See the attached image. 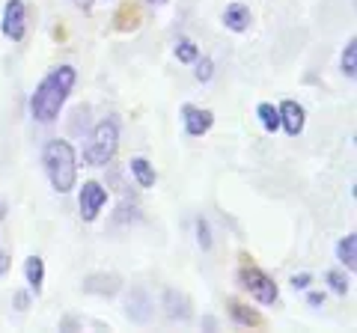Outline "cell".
I'll list each match as a JSON object with an SVG mask.
<instances>
[{
	"label": "cell",
	"mask_w": 357,
	"mask_h": 333,
	"mask_svg": "<svg viewBox=\"0 0 357 333\" xmlns=\"http://www.w3.org/2000/svg\"><path fill=\"white\" fill-rule=\"evenodd\" d=\"M197 54H199V51H197V45H194L191 39H185V36H182V39L176 42V57H178V63H194V60H197Z\"/></svg>",
	"instance_id": "d6986e66"
},
{
	"label": "cell",
	"mask_w": 357,
	"mask_h": 333,
	"mask_svg": "<svg viewBox=\"0 0 357 333\" xmlns=\"http://www.w3.org/2000/svg\"><path fill=\"white\" fill-rule=\"evenodd\" d=\"M119 149V122L116 119H102L89 134V143L84 149V161L89 166H105L114 161V155Z\"/></svg>",
	"instance_id": "3957f363"
},
{
	"label": "cell",
	"mask_w": 357,
	"mask_h": 333,
	"mask_svg": "<svg viewBox=\"0 0 357 333\" xmlns=\"http://www.w3.org/2000/svg\"><path fill=\"white\" fill-rule=\"evenodd\" d=\"M6 271H9V256L0 250V274H6Z\"/></svg>",
	"instance_id": "484cf974"
},
{
	"label": "cell",
	"mask_w": 357,
	"mask_h": 333,
	"mask_svg": "<svg viewBox=\"0 0 357 333\" xmlns=\"http://www.w3.org/2000/svg\"><path fill=\"white\" fill-rule=\"evenodd\" d=\"M337 259L340 265H345L349 271L357 268V235L351 232V235H345L340 244H337Z\"/></svg>",
	"instance_id": "4fadbf2b"
},
{
	"label": "cell",
	"mask_w": 357,
	"mask_h": 333,
	"mask_svg": "<svg viewBox=\"0 0 357 333\" xmlns=\"http://www.w3.org/2000/svg\"><path fill=\"white\" fill-rule=\"evenodd\" d=\"M77 81V72L72 65H57V69H51L48 75L39 81L36 93L30 95V114L36 122L42 125H51L54 119L60 116L63 104L69 102V93Z\"/></svg>",
	"instance_id": "6da1fadb"
},
{
	"label": "cell",
	"mask_w": 357,
	"mask_h": 333,
	"mask_svg": "<svg viewBox=\"0 0 357 333\" xmlns=\"http://www.w3.org/2000/svg\"><path fill=\"white\" fill-rule=\"evenodd\" d=\"M277 110H280V128H286L289 137H298L301 131H304V107L289 98V102H283Z\"/></svg>",
	"instance_id": "ba28073f"
},
{
	"label": "cell",
	"mask_w": 357,
	"mask_h": 333,
	"mask_svg": "<svg viewBox=\"0 0 357 333\" xmlns=\"http://www.w3.org/2000/svg\"><path fill=\"white\" fill-rule=\"evenodd\" d=\"M143 3H152V6H164L167 0H143Z\"/></svg>",
	"instance_id": "83f0119b"
},
{
	"label": "cell",
	"mask_w": 357,
	"mask_h": 333,
	"mask_svg": "<svg viewBox=\"0 0 357 333\" xmlns=\"http://www.w3.org/2000/svg\"><path fill=\"white\" fill-rule=\"evenodd\" d=\"M42 164L48 173V182L57 194H69L77 182V158L75 149L66 140H48L42 149Z\"/></svg>",
	"instance_id": "7a4b0ae2"
},
{
	"label": "cell",
	"mask_w": 357,
	"mask_h": 333,
	"mask_svg": "<svg viewBox=\"0 0 357 333\" xmlns=\"http://www.w3.org/2000/svg\"><path fill=\"white\" fill-rule=\"evenodd\" d=\"M342 75L351 77V81L357 75V42L354 39H349V45H345V51H342Z\"/></svg>",
	"instance_id": "ac0fdd59"
},
{
	"label": "cell",
	"mask_w": 357,
	"mask_h": 333,
	"mask_svg": "<svg viewBox=\"0 0 357 333\" xmlns=\"http://www.w3.org/2000/svg\"><path fill=\"white\" fill-rule=\"evenodd\" d=\"M182 122H185V131L191 137H203L206 131L215 125V114L206 107H197V104H185L182 107Z\"/></svg>",
	"instance_id": "52a82bcc"
},
{
	"label": "cell",
	"mask_w": 357,
	"mask_h": 333,
	"mask_svg": "<svg viewBox=\"0 0 357 333\" xmlns=\"http://www.w3.org/2000/svg\"><path fill=\"white\" fill-rule=\"evenodd\" d=\"M197 63V69H194V77L199 84H208L211 77H215V63H211L208 57H203V60H194Z\"/></svg>",
	"instance_id": "44dd1931"
},
{
	"label": "cell",
	"mask_w": 357,
	"mask_h": 333,
	"mask_svg": "<svg viewBox=\"0 0 357 333\" xmlns=\"http://www.w3.org/2000/svg\"><path fill=\"white\" fill-rule=\"evenodd\" d=\"M325 280L331 283V292L333 295H345V292H349V277H345L342 271H328Z\"/></svg>",
	"instance_id": "ffe728a7"
},
{
	"label": "cell",
	"mask_w": 357,
	"mask_h": 333,
	"mask_svg": "<svg viewBox=\"0 0 357 333\" xmlns=\"http://www.w3.org/2000/svg\"><path fill=\"white\" fill-rule=\"evenodd\" d=\"M223 24H227L232 33H244L250 27V9L244 3H232L227 6V13H223Z\"/></svg>",
	"instance_id": "8fae6325"
},
{
	"label": "cell",
	"mask_w": 357,
	"mask_h": 333,
	"mask_svg": "<svg viewBox=\"0 0 357 333\" xmlns=\"http://www.w3.org/2000/svg\"><path fill=\"white\" fill-rule=\"evenodd\" d=\"M24 277H27V286H30V292H42V283H45V262L39 256H30L24 262Z\"/></svg>",
	"instance_id": "5bb4252c"
},
{
	"label": "cell",
	"mask_w": 357,
	"mask_h": 333,
	"mask_svg": "<svg viewBox=\"0 0 357 333\" xmlns=\"http://www.w3.org/2000/svg\"><path fill=\"white\" fill-rule=\"evenodd\" d=\"M229 316L236 318L238 325H248V327H256V325H259V321H262L259 316L253 313V309H248V307L238 304V301H229Z\"/></svg>",
	"instance_id": "e0dca14e"
},
{
	"label": "cell",
	"mask_w": 357,
	"mask_h": 333,
	"mask_svg": "<svg viewBox=\"0 0 357 333\" xmlns=\"http://www.w3.org/2000/svg\"><path fill=\"white\" fill-rule=\"evenodd\" d=\"M126 313L131 321H140V325H146L152 318V301L143 288H134V292L126 297Z\"/></svg>",
	"instance_id": "30bf717a"
},
{
	"label": "cell",
	"mask_w": 357,
	"mask_h": 333,
	"mask_svg": "<svg viewBox=\"0 0 357 333\" xmlns=\"http://www.w3.org/2000/svg\"><path fill=\"white\" fill-rule=\"evenodd\" d=\"M307 301H310V307H321V304H325V295H321V292H310Z\"/></svg>",
	"instance_id": "cb8c5ba5"
},
{
	"label": "cell",
	"mask_w": 357,
	"mask_h": 333,
	"mask_svg": "<svg viewBox=\"0 0 357 333\" xmlns=\"http://www.w3.org/2000/svg\"><path fill=\"white\" fill-rule=\"evenodd\" d=\"M238 283H241V288H248L259 304H274L277 295H280L271 277H268L265 271H259V268H253V265H244V268L238 271Z\"/></svg>",
	"instance_id": "277c9868"
},
{
	"label": "cell",
	"mask_w": 357,
	"mask_h": 333,
	"mask_svg": "<svg viewBox=\"0 0 357 333\" xmlns=\"http://www.w3.org/2000/svg\"><path fill=\"white\" fill-rule=\"evenodd\" d=\"M256 116H259V122H262V128L268 131V134H274L277 128H280V110H277L274 104H268V102H262L259 107H256Z\"/></svg>",
	"instance_id": "2e32d148"
},
{
	"label": "cell",
	"mask_w": 357,
	"mask_h": 333,
	"mask_svg": "<svg viewBox=\"0 0 357 333\" xmlns=\"http://www.w3.org/2000/svg\"><path fill=\"white\" fill-rule=\"evenodd\" d=\"M131 176L137 179L140 187H152L155 185V166L146 161V158H131Z\"/></svg>",
	"instance_id": "9a60e30c"
},
{
	"label": "cell",
	"mask_w": 357,
	"mask_h": 333,
	"mask_svg": "<svg viewBox=\"0 0 357 333\" xmlns=\"http://www.w3.org/2000/svg\"><path fill=\"white\" fill-rule=\"evenodd\" d=\"M72 3H75L77 9H84V13H86V9H93V0H72Z\"/></svg>",
	"instance_id": "4316f807"
},
{
	"label": "cell",
	"mask_w": 357,
	"mask_h": 333,
	"mask_svg": "<svg viewBox=\"0 0 357 333\" xmlns=\"http://www.w3.org/2000/svg\"><path fill=\"white\" fill-rule=\"evenodd\" d=\"M81 217L86 220V224H93V220L102 215V208H105V203H107V191L98 182H86L84 187H81Z\"/></svg>",
	"instance_id": "8992f818"
},
{
	"label": "cell",
	"mask_w": 357,
	"mask_h": 333,
	"mask_svg": "<svg viewBox=\"0 0 357 333\" xmlns=\"http://www.w3.org/2000/svg\"><path fill=\"white\" fill-rule=\"evenodd\" d=\"M310 280H312L310 274H295V277H292V286H295V288H307Z\"/></svg>",
	"instance_id": "603a6c76"
},
{
	"label": "cell",
	"mask_w": 357,
	"mask_h": 333,
	"mask_svg": "<svg viewBox=\"0 0 357 333\" xmlns=\"http://www.w3.org/2000/svg\"><path fill=\"white\" fill-rule=\"evenodd\" d=\"M15 304H18V309H21V313H24V309H27V304H30V297H27L24 292H21V295H15Z\"/></svg>",
	"instance_id": "d4e9b609"
},
{
	"label": "cell",
	"mask_w": 357,
	"mask_h": 333,
	"mask_svg": "<svg viewBox=\"0 0 357 333\" xmlns=\"http://www.w3.org/2000/svg\"><path fill=\"white\" fill-rule=\"evenodd\" d=\"M164 304H167V316L170 318H182V321L191 318V301H188L185 295H178L170 288V292L164 295Z\"/></svg>",
	"instance_id": "7c38bea8"
},
{
	"label": "cell",
	"mask_w": 357,
	"mask_h": 333,
	"mask_svg": "<svg viewBox=\"0 0 357 333\" xmlns=\"http://www.w3.org/2000/svg\"><path fill=\"white\" fill-rule=\"evenodd\" d=\"M197 241L203 250H211V229H208L206 220H197Z\"/></svg>",
	"instance_id": "7402d4cb"
},
{
	"label": "cell",
	"mask_w": 357,
	"mask_h": 333,
	"mask_svg": "<svg viewBox=\"0 0 357 333\" xmlns=\"http://www.w3.org/2000/svg\"><path fill=\"white\" fill-rule=\"evenodd\" d=\"M119 286H122V280H119L116 274H89L86 280H84V292H86V295L110 297V295L119 292Z\"/></svg>",
	"instance_id": "9c48e42d"
},
{
	"label": "cell",
	"mask_w": 357,
	"mask_h": 333,
	"mask_svg": "<svg viewBox=\"0 0 357 333\" xmlns=\"http://www.w3.org/2000/svg\"><path fill=\"white\" fill-rule=\"evenodd\" d=\"M0 30H3V36L13 39V42L24 39V33H27V6H24V0H6Z\"/></svg>",
	"instance_id": "5b68a950"
}]
</instances>
